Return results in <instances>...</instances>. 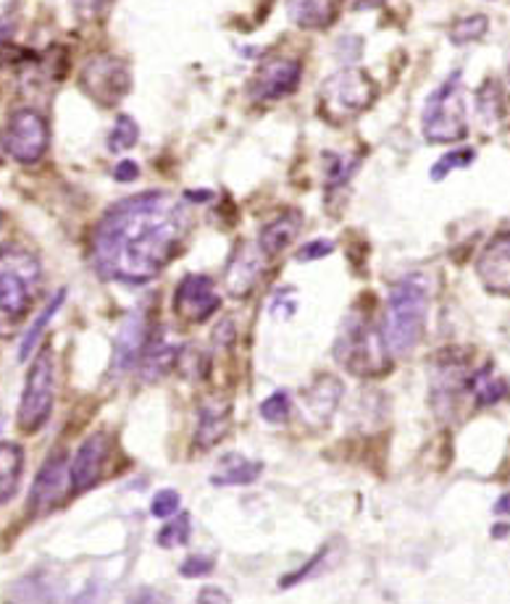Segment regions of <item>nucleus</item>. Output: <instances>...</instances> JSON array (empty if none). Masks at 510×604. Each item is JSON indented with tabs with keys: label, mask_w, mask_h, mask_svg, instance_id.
I'll return each instance as SVG.
<instances>
[{
	"label": "nucleus",
	"mask_w": 510,
	"mask_h": 604,
	"mask_svg": "<svg viewBox=\"0 0 510 604\" xmlns=\"http://www.w3.org/2000/svg\"><path fill=\"white\" fill-rule=\"evenodd\" d=\"M432 287L424 274L402 276L389 292L382 318V342L389 357L408 355L421 342L430 318Z\"/></svg>",
	"instance_id": "7ed1b4c3"
},
{
	"label": "nucleus",
	"mask_w": 510,
	"mask_h": 604,
	"mask_svg": "<svg viewBox=\"0 0 510 604\" xmlns=\"http://www.w3.org/2000/svg\"><path fill=\"white\" fill-rule=\"evenodd\" d=\"M187 231L190 213L172 194H132L100 216L90 242L92 268L105 281L148 285L182 253Z\"/></svg>",
	"instance_id": "f257e3e1"
},
{
	"label": "nucleus",
	"mask_w": 510,
	"mask_h": 604,
	"mask_svg": "<svg viewBox=\"0 0 510 604\" xmlns=\"http://www.w3.org/2000/svg\"><path fill=\"white\" fill-rule=\"evenodd\" d=\"M111 452V437L105 431H96L79 444L77 455L69 463V494L79 496L90 492L92 487H98V481L103 478L105 461Z\"/></svg>",
	"instance_id": "9b49d317"
},
{
	"label": "nucleus",
	"mask_w": 510,
	"mask_h": 604,
	"mask_svg": "<svg viewBox=\"0 0 510 604\" xmlns=\"http://www.w3.org/2000/svg\"><path fill=\"white\" fill-rule=\"evenodd\" d=\"M66 483H69L66 455L64 452H53L33 483V492H29V505H27L29 515H33V518H42V515H48L50 509L59 507L61 500H64Z\"/></svg>",
	"instance_id": "ddd939ff"
},
{
	"label": "nucleus",
	"mask_w": 510,
	"mask_h": 604,
	"mask_svg": "<svg viewBox=\"0 0 510 604\" xmlns=\"http://www.w3.org/2000/svg\"><path fill=\"white\" fill-rule=\"evenodd\" d=\"M213 568H216V563H213L211 557L195 555V557H187L185 563L179 565V572L187 578H206L208 572H213Z\"/></svg>",
	"instance_id": "f704fd0d"
},
{
	"label": "nucleus",
	"mask_w": 510,
	"mask_h": 604,
	"mask_svg": "<svg viewBox=\"0 0 510 604\" xmlns=\"http://www.w3.org/2000/svg\"><path fill=\"white\" fill-rule=\"evenodd\" d=\"M421 131H424L426 142L432 144H450L469 135V113H465L461 72H452L426 98L424 113H421Z\"/></svg>",
	"instance_id": "20e7f679"
},
{
	"label": "nucleus",
	"mask_w": 510,
	"mask_h": 604,
	"mask_svg": "<svg viewBox=\"0 0 510 604\" xmlns=\"http://www.w3.org/2000/svg\"><path fill=\"white\" fill-rule=\"evenodd\" d=\"M471 392L476 394V405H495V402L508 398V383L497 376L484 370V374H476L474 381H471Z\"/></svg>",
	"instance_id": "bb28decb"
},
{
	"label": "nucleus",
	"mask_w": 510,
	"mask_h": 604,
	"mask_svg": "<svg viewBox=\"0 0 510 604\" xmlns=\"http://www.w3.org/2000/svg\"><path fill=\"white\" fill-rule=\"evenodd\" d=\"M64 300H66V292H64V289H61V292H55L53 298H50L48 305L42 307L40 316L35 318L33 329H27V335L22 337V344H18V361H22V363L29 361V355H33L35 350H40V339H42V335H46L50 318H53L55 311H59V307L64 305Z\"/></svg>",
	"instance_id": "393cba45"
},
{
	"label": "nucleus",
	"mask_w": 510,
	"mask_h": 604,
	"mask_svg": "<svg viewBox=\"0 0 510 604\" xmlns=\"http://www.w3.org/2000/svg\"><path fill=\"white\" fill-rule=\"evenodd\" d=\"M489 29V18L484 14H474V16H463L461 22H456L450 27V42L452 46H471V42L482 40Z\"/></svg>",
	"instance_id": "a878e982"
},
{
	"label": "nucleus",
	"mask_w": 510,
	"mask_h": 604,
	"mask_svg": "<svg viewBox=\"0 0 510 604\" xmlns=\"http://www.w3.org/2000/svg\"><path fill=\"white\" fill-rule=\"evenodd\" d=\"M55 405V355L50 348L37 352L33 366L24 379L22 402H18L16 426L18 431L33 437L50 420Z\"/></svg>",
	"instance_id": "423d86ee"
},
{
	"label": "nucleus",
	"mask_w": 510,
	"mask_h": 604,
	"mask_svg": "<svg viewBox=\"0 0 510 604\" xmlns=\"http://www.w3.org/2000/svg\"><path fill=\"white\" fill-rule=\"evenodd\" d=\"M303 79V64L298 59H285V55H276V59L263 61L256 68L253 79L248 85V96L258 100V103H274L293 96L300 87Z\"/></svg>",
	"instance_id": "9d476101"
},
{
	"label": "nucleus",
	"mask_w": 510,
	"mask_h": 604,
	"mask_svg": "<svg viewBox=\"0 0 510 604\" xmlns=\"http://www.w3.org/2000/svg\"><path fill=\"white\" fill-rule=\"evenodd\" d=\"M176 355H179V350L174 344H169L163 337H148V344H145L140 357L142 381H156L163 374H169L176 363Z\"/></svg>",
	"instance_id": "412c9836"
},
{
	"label": "nucleus",
	"mask_w": 510,
	"mask_h": 604,
	"mask_svg": "<svg viewBox=\"0 0 510 604\" xmlns=\"http://www.w3.org/2000/svg\"><path fill=\"white\" fill-rule=\"evenodd\" d=\"M0 144L5 153L18 163H37L48 153L50 144V127L48 118L35 109H18L5 122Z\"/></svg>",
	"instance_id": "6e6552de"
},
{
	"label": "nucleus",
	"mask_w": 510,
	"mask_h": 604,
	"mask_svg": "<svg viewBox=\"0 0 510 604\" xmlns=\"http://www.w3.org/2000/svg\"><path fill=\"white\" fill-rule=\"evenodd\" d=\"M263 261H266V255L261 253V248L256 250L250 244H239L235 255L229 257V266H226V289H229L232 298H248L253 292L263 274Z\"/></svg>",
	"instance_id": "dca6fc26"
},
{
	"label": "nucleus",
	"mask_w": 510,
	"mask_h": 604,
	"mask_svg": "<svg viewBox=\"0 0 510 604\" xmlns=\"http://www.w3.org/2000/svg\"><path fill=\"white\" fill-rule=\"evenodd\" d=\"M471 381L474 376H469V366L458 355H445L439 361L437 370H434V394H439V407H452L461 400L463 392H471Z\"/></svg>",
	"instance_id": "f3484780"
},
{
	"label": "nucleus",
	"mask_w": 510,
	"mask_h": 604,
	"mask_svg": "<svg viewBox=\"0 0 510 604\" xmlns=\"http://www.w3.org/2000/svg\"><path fill=\"white\" fill-rule=\"evenodd\" d=\"M497 109H500V98L489 96V81H487L484 90H478V116L497 118Z\"/></svg>",
	"instance_id": "e433bc0d"
},
{
	"label": "nucleus",
	"mask_w": 510,
	"mask_h": 604,
	"mask_svg": "<svg viewBox=\"0 0 510 604\" xmlns=\"http://www.w3.org/2000/svg\"><path fill=\"white\" fill-rule=\"evenodd\" d=\"M229 431V407H213L208 405L200 411L198 433H195V444L198 450H211L216 446Z\"/></svg>",
	"instance_id": "5701e85b"
},
{
	"label": "nucleus",
	"mask_w": 510,
	"mask_h": 604,
	"mask_svg": "<svg viewBox=\"0 0 510 604\" xmlns=\"http://www.w3.org/2000/svg\"><path fill=\"white\" fill-rule=\"evenodd\" d=\"M150 513H153L156 518H161V520L172 518V515L179 513V492H174V489H161V492L153 496Z\"/></svg>",
	"instance_id": "473e14b6"
},
{
	"label": "nucleus",
	"mask_w": 510,
	"mask_h": 604,
	"mask_svg": "<svg viewBox=\"0 0 510 604\" xmlns=\"http://www.w3.org/2000/svg\"><path fill=\"white\" fill-rule=\"evenodd\" d=\"M376 100V81L363 68H343L321 85L319 113L329 124H345L361 116Z\"/></svg>",
	"instance_id": "39448f33"
},
{
	"label": "nucleus",
	"mask_w": 510,
	"mask_h": 604,
	"mask_svg": "<svg viewBox=\"0 0 510 604\" xmlns=\"http://www.w3.org/2000/svg\"><path fill=\"white\" fill-rule=\"evenodd\" d=\"M148 318L145 313L135 311L127 320L122 324V331H119L116 344H113V361H111V374L113 376H124L129 374L132 368L140 363L145 344H148Z\"/></svg>",
	"instance_id": "2eb2a0df"
},
{
	"label": "nucleus",
	"mask_w": 510,
	"mask_h": 604,
	"mask_svg": "<svg viewBox=\"0 0 510 604\" xmlns=\"http://www.w3.org/2000/svg\"><path fill=\"white\" fill-rule=\"evenodd\" d=\"M111 5V0H72L74 16L82 18V22H96L105 14V9Z\"/></svg>",
	"instance_id": "72a5a7b5"
},
{
	"label": "nucleus",
	"mask_w": 510,
	"mask_h": 604,
	"mask_svg": "<svg viewBox=\"0 0 510 604\" xmlns=\"http://www.w3.org/2000/svg\"><path fill=\"white\" fill-rule=\"evenodd\" d=\"M263 463L258 461H245L239 455H229L222 463V468L216 470L211 478V483L216 487H245V483H253L258 476H261Z\"/></svg>",
	"instance_id": "b1692460"
},
{
	"label": "nucleus",
	"mask_w": 510,
	"mask_h": 604,
	"mask_svg": "<svg viewBox=\"0 0 510 604\" xmlns=\"http://www.w3.org/2000/svg\"><path fill=\"white\" fill-rule=\"evenodd\" d=\"M495 515H502V518H510V494H502L500 500L495 502Z\"/></svg>",
	"instance_id": "a19ab883"
},
{
	"label": "nucleus",
	"mask_w": 510,
	"mask_h": 604,
	"mask_svg": "<svg viewBox=\"0 0 510 604\" xmlns=\"http://www.w3.org/2000/svg\"><path fill=\"white\" fill-rule=\"evenodd\" d=\"M358 168V159H352V155H332L329 159V168H326V187H343L348 185L350 176L356 174Z\"/></svg>",
	"instance_id": "7c9ffc66"
},
{
	"label": "nucleus",
	"mask_w": 510,
	"mask_h": 604,
	"mask_svg": "<svg viewBox=\"0 0 510 604\" xmlns=\"http://www.w3.org/2000/svg\"><path fill=\"white\" fill-rule=\"evenodd\" d=\"M79 87L96 100L98 105L113 109V105L122 103L132 87L129 66L111 53L92 55V59H87V64L82 66Z\"/></svg>",
	"instance_id": "1a4fd4ad"
},
{
	"label": "nucleus",
	"mask_w": 510,
	"mask_h": 604,
	"mask_svg": "<svg viewBox=\"0 0 510 604\" xmlns=\"http://www.w3.org/2000/svg\"><path fill=\"white\" fill-rule=\"evenodd\" d=\"M352 11H369V9H376V5H382L384 0H348Z\"/></svg>",
	"instance_id": "ea45409f"
},
{
	"label": "nucleus",
	"mask_w": 510,
	"mask_h": 604,
	"mask_svg": "<svg viewBox=\"0 0 510 604\" xmlns=\"http://www.w3.org/2000/svg\"><path fill=\"white\" fill-rule=\"evenodd\" d=\"M140 176V166L135 161H119V166L113 168V179L116 181H135Z\"/></svg>",
	"instance_id": "4c0bfd02"
},
{
	"label": "nucleus",
	"mask_w": 510,
	"mask_h": 604,
	"mask_svg": "<svg viewBox=\"0 0 510 604\" xmlns=\"http://www.w3.org/2000/svg\"><path fill=\"white\" fill-rule=\"evenodd\" d=\"M42 292V263L24 244H0V337L11 339L35 311Z\"/></svg>",
	"instance_id": "f03ea898"
},
{
	"label": "nucleus",
	"mask_w": 510,
	"mask_h": 604,
	"mask_svg": "<svg viewBox=\"0 0 510 604\" xmlns=\"http://www.w3.org/2000/svg\"><path fill=\"white\" fill-rule=\"evenodd\" d=\"M508 85H510V66H508Z\"/></svg>",
	"instance_id": "37998d69"
},
{
	"label": "nucleus",
	"mask_w": 510,
	"mask_h": 604,
	"mask_svg": "<svg viewBox=\"0 0 510 604\" xmlns=\"http://www.w3.org/2000/svg\"><path fill=\"white\" fill-rule=\"evenodd\" d=\"M289 413H293V402H289V394L285 389L274 392L272 398L263 400L261 405V418L266 420V424H285Z\"/></svg>",
	"instance_id": "2f4dec72"
},
{
	"label": "nucleus",
	"mask_w": 510,
	"mask_h": 604,
	"mask_svg": "<svg viewBox=\"0 0 510 604\" xmlns=\"http://www.w3.org/2000/svg\"><path fill=\"white\" fill-rule=\"evenodd\" d=\"M339 398H343V383H339L335 376H321V379L313 383L311 392H306V411L324 424V420H329V415L335 413Z\"/></svg>",
	"instance_id": "4be33fe9"
},
{
	"label": "nucleus",
	"mask_w": 510,
	"mask_h": 604,
	"mask_svg": "<svg viewBox=\"0 0 510 604\" xmlns=\"http://www.w3.org/2000/svg\"><path fill=\"white\" fill-rule=\"evenodd\" d=\"M24 470V450L14 442H0V507L9 505L18 492Z\"/></svg>",
	"instance_id": "aec40b11"
},
{
	"label": "nucleus",
	"mask_w": 510,
	"mask_h": 604,
	"mask_svg": "<svg viewBox=\"0 0 510 604\" xmlns=\"http://www.w3.org/2000/svg\"><path fill=\"white\" fill-rule=\"evenodd\" d=\"M335 357L343 368L358 376L382 374L389 366V352L366 318H350L335 342Z\"/></svg>",
	"instance_id": "0eeeda50"
},
{
	"label": "nucleus",
	"mask_w": 510,
	"mask_h": 604,
	"mask_svg": "<svg viewBox=\"0 0 510 604\" xmlns=\"http://www.w3.org/2000/svg\"><path fill=\"white\" fill-rule=\"evenodd\" d=\"M0 224H3V213H0Z\"/></svg>",
	"instance_id": "c03bdc74"
},
{
	"label": "nucleus",
	"mask_w": 510,
	"mask_h": 604,
	"mask_svg": "<svg viewBox=\"0 0 510 604\" xmlns=\"http://www.w3.org/2000/svg\"><path fill=\"white\" fill-rule=\"evenodd\" d=\"M478 279L495 294H510V226L497 231L476 263Z\"/></svg>",
	"instance_id": "4468645a"
},
{
	"label": "nucleus",
	"mask_w": 510,
	"mask_h": 604,
	"mask_svg": "<svg viewBox=\"0 0 510 604\" xmlns=\"http://www.w3.org/2000/svg\"><path fill=\"white\" fill-rule=\"evenodd\" d=\"M140 140V127H137V122L132 116H119L116 124H113V129L109 131V150L111 153H124V150H132Z\"/></svg>",
	"instance_id": "c85d7f7f"
},
{
	"label": "nucleus",
	"mask_w": 510,
	"mask_h": 604,
	"mask_svg": "<svg viewBox=\"0 0 510 604\" xmlns=\"http://www.w3.org/2000/svg\"><path fill=\"white\" fill-rule=\"evenodd\" d=\"M222 307V294L203 274H190L174 292V313L185 324H206Z\"/></svg>",
	"instance_id": "f8f14e48"
},
{
	"label": "nucleus",
	"mask_w": 510,
	"mask_h": 604,
	"mask_svg": "<svg viewBox=\"0 0 510 604\" xmlns=\"http://www.w3.org/2000/svg\"><path fill=\"white\" fill-rule=\"evenodd\" d=\"M200 602H206V600H211V602H229V594H224V591H219V589H203L200 591V596H198Z\"/></svg>",
	"instance_id": "58836bf2"
},
{
	"label": "nucleus",
	"mask_w": 510,
	"mask_h": 604,
	"mask_svg": "<svg viewBox=\"0 0 510 604\" xmlns=\"http://www.w3.org/2000/svg\"><path fill=\"white\" fill-rule=\"evenodd\" d=\"M476 161V150L474 148H456V150H450V153H445L443 159H439L437 163L432 166V181H443L450 176L456 168H465V166H471V163Z\"/></svg>",
	"instance_id": "c756f323"
},
{
	"label": "nucleus",
	"mask_w": 510,
	"mask_h": 604,
	"mask_svg": "<svg viewBox=\"0 0 510 604\" xmlns=\"http://www.w3.org/2000/svg\"><path fill=\"white\" fill-rule=\"evenodd\" d=\"M335 250V244L329 242V239H316V242L311 244H303V248L298 250V261H319V257H326Z\"/></svg>",
	"instance_id": "c9c22d12"
},
{
	"label": "nucleus",
	"mask_w": 510,
	"mask_h": 604,
	"mask_svg": "<svg viewBox=\"0 0 510 604\" xmlns=\"http://www.w3.org/2000/svg\"><path fill=\"white\" fill-rule=\"evenodd\" d=\"M300 231H303V213L289 207V211L279 213V216L263 226L261 237H258V248L266 257H276L298 239Z\"/></svg>",
	"instance_id": "a211bd4d"
},
{
	"label": "nucleus",
	"mask_w": 510,
	"mask_h": 604,
	"mask_svg": "<svg viewBox=\"0 0 510 604\" xmlns=\"http://www.w3.org/2000/svg\"><path fill=\"white\" fill-rule=\"evenodd\" d=\"M190 531H192V520L190 513H179L174 518L166 520V526L159 531V546L163 550H176V546H185L190 541Z\"/></svg>",
	"instance_id": "cd10ccee"
},
{
	"label": "nucleus",
	"mask_w": 510,
	"mask_h": 604,
	"mask_svg": "<svg viewBox=\"0 0 510 604\" xmlns=\"http://www.w3.org/2000/svg\"><path fill=\"white\" fill-rule=\"evenodd\" d=\"M287 14L300 29H326L337 18L335 0H287Z\"/></svg>",
	"instance_id": "6ab92c4d"
},
{
	"label": "nucleus",
	"mask_w": 510,
	"mask_h": 604,
	"mask_svg": "<svg viewBox=\"0 0 510 604\" xmlns=\"http://www.w3.org/2000/svg\"><path fill=\"white\" fill-rule=\"evenodd\" d=\"M508 531H510V526H495V537H508Z\"/></svg>",
	"instance_id": "79ce46f5"
}]
</instances>
